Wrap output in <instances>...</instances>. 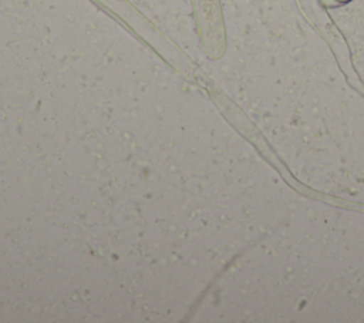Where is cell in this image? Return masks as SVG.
<instances>
[{"instance_id":"1","label":"cell","mask_w":364,"mask_h":323,"mask_svg":"<svg viewBox=\"0 0 364 323\" xmlns=\"http://www.w3.org/2000/svg\"><path fill=\"white\" fill-rule=\"evenodd\" d=\"M351 0H320V3L327 7V9H333V7H340L344 6L347 3H350Z\"/></svg>"}]
</instances>
